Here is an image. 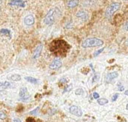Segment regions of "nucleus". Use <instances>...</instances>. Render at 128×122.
Segmentation results:
<instances>
[{
	"instance_id": "obj_25",
	"label": "nucleus",
	"mask_w": 128,
	"mask_h": 122,
	"mask_svg": "<svg viewBox=\"0 0 128 122\" xmlns=\"http://www.w3.org/2000/svg\"><path fill=\"white\" fill-rule=\"evenodd\" d=\"M99 78H100L99 74H95V75H94V77H93V79H92V82H98V80H99Z\"/></svg>"
},
{
	"instance_id": "obj_10",
	"label": "nucleus",
	"mask_w": 128,
	"mask_h": 122,
	"mask_svg": "<svg viewBox=\"0 0 128 122\" xmlns=\"http://www.w3.org/2000/svg\"><path fill=\"white\" fill-rule=\"evenodd\" d=\"M76 17L82 21H86L88 19V14L86 10H80L76 13Z\"/></svg>"
},
{
	"instance_id": "obj_5",
	"label": "nucleus",
	"mask_w": 128,
	"mask_h": 122,
	"mask_svg": "<svg viewBox=\"0 0 128 122\" xmlns=\"http://www.w3.org/2000/svg\"><path fill=\"white\" fill-rule=\"evenodd\" d=\"M69 111L72 115H74L76 117H81L82 116V110L80 109V107H79L77 106H71L69 109Z\"/></svg>"
},
{
	"instance_id": "obj_16",
	"label": "nucleus",
	"mask_w": 128,
	"mask_h": 122,
	"mask_svg": "<svg viewBox=\"0 0 128 122\" xmlns=\"http://www.w3.org/2000/svg\"><path fill=\"white\" fill-rule=\"evenodd\" d=\"M108 100L106 99V98H100V99H98V104L100 106H104L106 104H108Z\"/></svg>"
},
{
	"instance_id": "obj_18",
	"label": "nucleus",
	"mask_w": 128,
	"mask_h": 122,
	"mask_svg": "<svg viewBox=\"0 0 128 122\" xmlns=\"http://www.w3.org/2000/svg\"><path fill=\"white\" fill-rule=\"evenodd\" d=\"M75 94L76 95H82L84 94V90L82 88H78L75 91Z\"/></svg>"
},
{
	"instance_id": "obj_27",
	"label": "nucleus",
	"mask_w": 128,
	"mask_h": 122,
	"mask_svg": "<svg viewBox=\"0 0 128 122\" xmlns=\"http://www.w3.org/2000/svg\"><path fill=\"white\" fill-rule=\"evenodd\" d=\"M93 98H94V99H99L100 95H99V94H98V93H97V92H94V93H93Z\"/></svg>"
},
{
	"instance_id": "obj_32",
	"label": "nucleus",
	"mask_w": 128,
	"mask_h": 122,
	"mask_svg": "<svg viewBox=\"0 0 128 122\" xmlns=\"http://www.w3.org/2000/svg\"><path fill=\"white\" fill-rule=\"evenodd\" d=\"M124 94H125V95H127V96H128V90H126V91H125Z\"/></svg>"
},
{
	"instance_id": "obj_15",
	"label": "nucleus",
	"mask_w": 128,
	"mask_h": 122,
	"mask_svg": "<svg viewBox=\"0 0 128 122\" xmlns=\"http://www.w3.org/2000/svg\"><path fill=\"white\" fill-rule=\"evenodd\" d=\"M0 34L2 35H5V36H8L10 38H11V34H10V31L7 29V28H2L0 30Z\"/></svg>"
},
{
	"instance_id": "obj_19",
	"label": "nucleus",
	"mask_w": 128,
	"mask_h": 122,
	"mask_svg": "<svg viewBox=\"0 0 128 122\" xmlns=\"http://www.w3.org/2000/svg\"><path fill=\"white\" fill-rule=\"evenodd\" d=\"M39 110H40V107H39V106H38L36 109H34V110L31 111V112H29V114H30V115H37V114L38 113Z\"/></svg>"
},
{
	"instance_id": "obj_29",
	"label": "nucleus",
	"mask_w": 128,
	"mask_h": 122,
	"mask_svg": "<svg viewBox=\"0 0 128 122\" xmlns=\"http://www.w3.org/2000/svg\"><path fill=\"white\" fill-rule=\"evenodd\" d=\"M13 122H21V120L20 119V118H14V121Z\"/></svg>"
},
{
	"instance_id": "obj_22",
	"label": "nucleus",
	"mask_w": 128,
	"mask_h": 122,
	"mask_svg": "<svg viewBox=\"0 0 128 122\" xmlns=\"http://www.w3.org/2000/svg\"><path fill=\"white\" fill-rule=\"evenodd\" d=\"M118 97H119V94H118V93L114 94V95H113V96H112V102L116 101V100L118 98Z\"/></svg>"
},
{
	"instance_id": "obj_14",
	"label": "nucleus",
	"mask_w": 128,
	"mask_h": 122,
	"mask_svg": "<svg viewBox=\"0 0 128 122\" xmlns=\"http://www.w3.org/2000/svg\"><path fill=\"white\" fill-rule=\"evenodd\" d=\"M25 80L27 82H28L30 83H32V84H38V82H39L38 80H37V79H35L34 77H32V76H26Z\"/></svg>"
},
{
	"instance_id": "obj_31",
	"label": "nucleus",
	"mask_w": 128,
	"mask_h": 122,
	"mask_svg": "<svg viewBox=\"0 0 128 122\" xmlns=\"http://www.w3.org/2000/svg\"><path fill=\"white\" fill-rule=\"evenodd\" d=\"M3 88V82H0V88Z\"/></svg>"
},
{
	"instance_id": "obj_17",
	"label": "nucleus",
	"mask_w": 128,
	"mask_h": 122,
	"mask_svg": "<svg viewBox=\"0 0 128 122\" xmlns=\"http://www.w3.org/2000/svg\"><path fill=\"white\" fill-rule=\"evenodd\" d=\"M11 87V84L10 82H8V81H5L3 82V88L2 89H6V88H10Z\"/></svg>"
},
{
	"instance_id": "obj_7",
	"label": "nucleus",
	"mask_w": 128,
	"mask_h": 122,
	"mask_svg": "<svg viewBox=\"0 0 128 122\" xmlns=\"http://www.w3.org/2000/svg\"><path fill=\"white\" fill-rule=\"evenodd\" d=\"M43 47H44V46H43L42 44H40L36 46V48L34 49V52L32 54V58L33 59H37L40 56L41 52L43 50Z\"/></svg>"
},
{
	"instance_id": "obj_33",
	"label": "nucleus",
	"mask_w": 128,
	"mask_h": 122,
	"mask_svg": "<svg viewBox=\"0 0 128 122\" xmlns=\"http://www.w3.org/2000/svg\"><path fill=\"white\" fill-rule=\"evenodd\" d=\"M126 109H127V110H128V104H127V106H126Z\"/></svg>"
},
{
	"instance_id": "obj_11",
	"label": "nucleus",
	"mask_w": 128,
	"mask_h": 122,
	"mask_svg": "<svg viewBox=\"0 0 128 122\" xmlns=\"http://www.w3.org/2000/svg\"><path fill=\"white\" fill-rule=\"evenodd\" d=\"M9 5L18 6V7L24 8L26 6V4H25V2L23 0H11L9 2Z\"/></svg>"
},
{
	"instance_id": "obj_3",
	"label": "nucleus",
	"mask_w": 128,
	"mask_h": 122,
	"mask_svg": "<svg viewBox=\"0 0 128 122\" xmlns=\"http://www.w3.org/2000/svg\"><path fill=\"white\" fill-rule=\"evenodd\" d=\"M121 8V4L119 2H112L111 4L108 6L106 10L105 16L107 18H110L117 10H118Z\"/></svg>"
},
{
	"instance_id": "obj_21",
	"label": "nucleus",
	"mask_w": 128,
	"mask_h": 122,
	"mask_svg": "<svg viewBox=\"0 0 128 122\" xmlns=\"http://www.w3.org/2000/svg\"><path fill=\"white\" fill-rule=\"evenodd\" d=\"M104 50V48H101V49H100V50H97L94 53V56L95 57V56H98V55H100L103 51Z\"/></svg>"
},
{
	"instance_id": "obj_6",
	"label": "nucleus",
	"mask_w": 128,
	"mask_h": 122,
	"mask_svg": "<svg viewBox=\"0 0 128 122\" xmlns=\"http://www.w3.org/2000/svg\"><path fill=\"white\" fill-rule=\"evenodd\" d=\"M62 64V60L58 58H56L50 63V64L49 65V68L51 70H56V69H58L59 68H61Z\"/></svg>"
},
{
	"instance_id": "obj_23",
	"label": "nucleus",
	"mask_w": 128,
	"mask_h": 122,
	"mask_svg": "<svg viewBox=\"0 0 128 122\" xmlns=\"http://www.w3.org/2000/svg\"><path fill=\"white\" fill-rule=\"evenodd\" d=\"M6 118V114L2 112V111H0V119L1 120H4Z\"/></svg>"
},
{
	"instance_id": "obj_9",
	"label": "nucleus",
	"mask_w": 128,
	"mask_h": 122,
	"mask_svg": "<svg viewBox=\"0 0 128 122\" xmlns=\"http://www.w3.org/2000/svg\"><path fill=\"white\" fill-rule=\"evenodd\" d=\"M34 23V17L32 14H28L24 18V24L27 26H31Z\"/></svg>"
},
{
	"instance_id": "obj_26",
	"label": "nucleus",
	"mask_w": 128,
	"mask_h": 122,
	"mask_svg": "<svg viewBox=\"0 0 128 122\" xmlns=\"http://www.w3.org/2000/svg\"><path fill=\"white\" fill-rule=\"evenodd\" d=\"M59 82L62 83H66V82H68V79L66 77H62L59 80Z\"/></svg>"
},
{
	"instance_id": "obj_4",
	"label": "nucleus",
	"mask_w": 128,
	"mask_h": 122,
	"mask_svg": "<svg viewBox=\"0 0 128 122\" xmlns=\"http://www.w3.org/2000/svg\"><path fill=\"white\" fill-rule=\"evenodd\" d=\"M19 96H20V99L21 100H27L30 98V94H29L26 87H22L20 89Z\"/></svg>"
},
{
	"instance_id": "obj_12",
	"label": "nucleus",
	"mask_w": 128,
	"mask_h": 122,
	"mask_svg": "<svg viewBox=\"0 0 128 122\" xmlns=\"http://www.w3.org/2000/svg\"><path fill=\"white\" fill-rule=\"evenodd\" d=\"M8 80H11V81H14V82H18L21 80V76L19 74H12L8 76Z\"/></svg>"
},
{
	"instance_id": "obj_13",
	"label": "nucleus",
	"mask_w": 128,
	"mask_h": 122,
	"mask_svg": "<svg viewBox=\"0 0 128 122\" xmlns=\"http://www.w3.org/2000/svg\"><path fill=\"white\" fill-rule=\"evenodd\" d=\"M79 2H80L79 0H70V1L68 2L67 6H68L69 8H74L76 7V6L79 4Z\"/></svg>"
},
{
	"instance_id": "obj_2",
	"label": "nucleus",
	"mask_w": 128,
	"mask_h": 122,
	"mask_svg": "<svg viewBox=\"0 0 128 122\" xmlns=\"http://www.w3.org/2000/svg\"><path fill=\"white\" fill-rule=\"evenodd\" d=\"M104 44V40L98 38H88L84 40L82 43V46L83 48H90L103 46Z\"/></svg>"
},
{
	"instance_id": "obj_24",
	"label": "nucleus",
	"mask_w": 128,
	"mask_h": 122,
	"mask_svg": "<svg viewBox=\"0 0 128 122\" xmlns=\"http://www.w3.org/2000/svg\"><path fill=\"white\" fill-rule=\"evenodd\" d=\"M118 89L120 92H123V91L124 90V86H122V84L121 82H119V83L118 84Z\"/></svg>"
},
{
	"instance_id": "obj_8",
	"label": "nucleus",
	"mask_w": 128,
	"mask_h": 122,
	"mask_svg": "<svg viewBox=\"0 0 128 122\" xmlns=\"http://www.w3.org/2000/svg\"><path fill=\"white\" fill-rule=\"evenodd\" d=\"M118 73L116 72V71L109 73V74H107L106 76H105V81H106V82H112V80H114L115 79L118 78Z\"/></svg>"
},
{
	"instance_id": "obj_20",
	"label": "nucleus",
	"mask_w": 128,
	"mask_h": 122,
	"mask_svg": "<svg viewBox=\"0 0 128 122\" xmlns=\"http://www.w3.org/2000/svg\"><path fill=\"white\" fill-rule=\"evenodd\" d=\"M72 88H73V86H72V85H68V86H67L65 87V88H64V92H63V93H65V92H70V91L72 89Z\"/></svg>"
},
{
	"instance_id": "obj_28",
	"label": "nucleus",
	"mask_w": 128,
	"mask_h": 122,
	"mask_svg": "<svg viewBox=\"0 0 128 122\" xmlns=\"http://www.w3.org/2000/svg\"><path fill=\"white\" fill-rule=\"evenodd\" d=\"M124 30H126L127 32H128V21L124 23Z\"/></svg>"
},
{
	"instance_id": "obj_30",
	"label": "nucleus",
	"mask_w": 128,
	"mask_h": 122,
	"mask_svg": "<svg viewBox=\"0 0 128 122\" xmlns=\"http://www.w3.org/2000/svg\"><path fill=\"white\" fill-rule=\"evenodd\" d=\"M26 122H34V120L32 118H28L27 120H26Z\"/></svg>"
},
{
	"instance_id": "obj_1",
	"label": "nucleus",
	"mask_w": 128,
	"mask_h": 122,
	"mask_svg": "<svg viewBox=\"0 0 128 122\" xmlns=\"http://www.w3.org/2000/svg\"><path fill=\"white\" fill-rule=\"evenodd\" d=\"M59 14V10L58 8H54L50 9L47 14H46L44 19V22L46 26H52L55 21L56 17L58 16V15Z\"/></svg>"
}]
</instances>
